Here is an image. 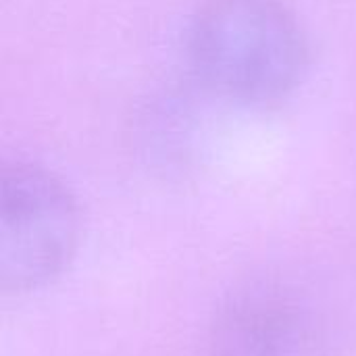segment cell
<instances>
[{
	"label": "cell",
	"instance_id": "cell-1",
	"mask_svg": "<svg viewBox=\"0 0 356 356\" xmlns=\"http://www.w3.org/2000/svg\"><path fill=\"white\" fill-rule=\"evenodd\" d=\"M188 48L204 86L244 104L286 98L307 69L305 33L277 0H209L192 21Z\"/></svg>",
	"mask_w": 356,
	"mask_h": 356
},
{
	"label": "cell",
	"instance_id": "cell-3",
	"mask_svg": "<svg viewBox=\"0 0 356 356\" xmlns=\"http://www.w3.org/2000/svg\"><path fill=\"white\" fill-rule=\"evenodd\" d=\"M209 356H325L323 330L292 292L254 286L219 309Z\"/></svg>",
	"mask_w": 356,
	"mask_h": 356
},
{
	"label": "cell",
	"instance_id": "cell-2",
	"mask_svg": "<svg viewBox=\"0 0 356 356\" xmlns=\"http://www.w3.org/2000/svg\"><path fill=\"white\" fill-rule=\"evenodd\" d=\"M79 240L75 196L44 167L15 163L0 177V286L25 294L69 265Z\"/></svg>",
	"mask_w": 356,
	"mask_h": 356
}]
</instances>
